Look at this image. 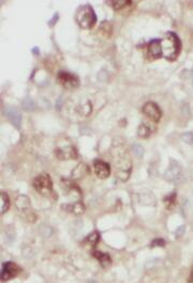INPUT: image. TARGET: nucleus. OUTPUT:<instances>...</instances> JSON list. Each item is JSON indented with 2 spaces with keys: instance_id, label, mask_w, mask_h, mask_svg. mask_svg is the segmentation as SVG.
Masks as SVG:
<instances>
[{
  "instance_id": "obj_1",
  "label": "nucleus",
  "mask_w": 193,
  "mask_h": 283,
  "mask_svg": "<svg viewBox=\"0 0 193 283\" xmlns=\"http://www.w3.org/2000/svg\"><path fill=\"white\" fill-rule=\"evenodd\" d=\"M114 166L116 168V177L121 181H127L130 177L132 164L130 156L121 146H116L113 150Z\"/></svg>"
},
{
  "instance_id": "obj_2",
  "label": "nucleus",
  "mask_w": 193,
  "mask_h": 283,
  "mask_svg": "<svg viewBox=\"0 0 193 283\" xmlns=\"http://www.w3.org/2000/svg\"><path fill=\"white\" fill-rule=\"evenodd\" d=\"M162 56L167 61H175L180 52V40L175 32H166L161 40Z\"/></svg>"
},
{
  "instance_id": "obj_3",
  "label": "nucleus",
  "mask_w": 193,
  "mask_h": 283,
  "mask_svg": "<svg viewBox=\"0 0 193 283\" xmlns=\"http://www.w3.org/2000/svg\"><path fill=\"white\" fill-rule=\"evenodd\" d=\"M75 19L79 27H82L83 29H90L97 23L96 13L89 4L79 6L75 14Z\"/></svg>"
},
{
  "instance_id": "obj_4",
  "label": "nucleus",
  "mask_w": 193,
  "mask_h": 283,
  "mask_svg": "<svg viewBox=\"0 0 193 283\" xmlns=\"http://www.w3.org/2000/svg\"><path fill=\"white\" fill-rule=\"evenodd\" d=\"M32 185L35 191L44 197H50L53 194V181L47 173L43 172L33 179Z\"/></svg>"
},
{
  "instance_id": "obj_5",
  "label": "nucleus",
  "mask_w": 193,
  "mask_h": 283,
  "mask_svg": "<svg viewBox=\"0 0 193 283\" xmlns=\"http://www.w3.org/2000/svg\"><path fill=\"white\" fill-rule=\"evenodd\" d=\"M15 206L18 209V211L22 214L25 215V219L29 222H34L37 220L34 212L31 211V204H30V200L28 198V196L26 195H19L16 197L15 199Z\"/></svg>"
},
{
  "instance_id": "obj_6",
  "label": "nucleus",
  "mask_w": 193,
  "mask_h": 283,
  "mask_svg": "<svg viewBox=\"0 0 193 283\" xmlns=\"http://www.w3.org/2000/svg\"><path fill=\"white\" fill-rule=\"evenodd\" d=\"M22 271L21 267L13 262H6L2 264L1 272H0V280L2 282L9 281L13 278L17 277Z\"/></svg>"
},
{
  "instance_id": "obj_7",
  "label": "nucleus",
  "mask_w": 193,
  "mask_h": 283,
  "mask_svg": "<svg viewBox=\"0 0 193 283\" xmlns=\"http://www.w3.org/2000/svg\"><path fill=\"white\" fill-rule=\"evenodd\" d=\"M181 178H183V168L176 160L172 159L168 165V168L164 173V179L168 182L177 183L180 181Z\"/></svg>"
},
{
  "instance_id": "obj_8",
  "label": "nucleus",
  "mask_w": 193,
  "mask_h": 283,
  "mask_svg": "<svg viewBox=\"0 0 193 283\" xmlns=\"http://www.w3.org/2000/svg\"><path fill=\"white\" fill-rule=\"evenodd\" d=\"M58 81L63 87L68 88V90H73V88L77 87L79 84L78 79L75 75L69 72H64V71L58 73Z\"/></svg>"
},
{
  "instance_id": "obj_9",
  "label": "nucleus",
  "mask_w": 193,
  "mask_h": 283,
  "mask_svg": "<svg viewBox=\"0 0 193 283\" xmlns=\"http://www.w3.org/2000/svg\"><path fill=\"white\" fill-rule=\"evenodd\" d=\"M143 112H144V114H146L148 117L154 120L155 122H158L162 116L161 109L159 108L158 104L155 103V102H152V101H148L144 104Z\"/></svg>"
},
{
  "instance_id": "obj_10",
  "label": "nucleus",
  "mask_w": 193,
  "mask_h": 283,
  "mask_svg": "<svg viewBox=\"0 0 193 283\" xmlns=\"http://www.w3.org/2000/svg\"><path fill=\"white\" fill-rule=\"evenodd\" d=\"M56 156L59 158V159H75L77 157V151L76 149L74 148L73 146H63L58 148L56 151Z\"/></svg>"
},
{
  "instance_id": "obj_11",
  "label": "nucleus",
  "mask_w": 193,
  "mask_h": 283,
  "mask_svg": "<svg viewBox=\"0 0 193 283\" xmlns=\"http://www.w3.org/2000/svg\"><path fill=\"white\" fill-rule=\"evenodd\" d=\"M94 172H96L97 177L100 179H106V178L110 177L111 175V167L107 163L103 162V160H94Z\"/></svg>"
},
{
  "instance_id": "obj_12",
  "label": "nucleus",
  "mask_w": 193,
  "mask_h": 283,
  "mask_svg": "<svg viewBox=\"0 0 193 283\" xmlns=\"http://www.w3.org/2000/svg\"><path fill=\"white\" fill-rule=\"evenodd\" d=\"M4 114H6V116L10 120V122L16 128H21L22 114L19 113V111L16 108H14V107H6L4 109Z\"/></svg>"
},
{
  "instance_id": "obj_13",
  "label": "nucleus",
  "mask_w": 193,
  "mask_h": 283,
  "mask_svg": "<svg viewBox=\"0 0 193 283\" xmlns=\"http://www.w3.org/2000/svg\"><path fill=\"white\" fill-rule=\"evenodd\" d=\"M162 56L161 40L155 39L148 43V57L150 59H157Z\"/></svg>"
},
{
  "instance_id": "obj_14",
  "label": "nucleus",
  "mask_w": 193,
  "mask_h": 283,
  "mask_svg": "<svg viewBox=\"0 0 193 283\" xmlns=\"http://www.w3.org/2000/svg\"><path fill=\"white\" fill-rule=\"evenodd\" d=\"M92 255H94V258H97L99 260V263L103 267H108L112 264V258H111V256L107 253H104V252H100V251H94L92 252Z\"/></svg>"
},
{
  "instance_id": "obj_15",
  "label": "nucleus",
  "mask_w": 193,
  "mask_h": 283,
  "mask_svg": "<svg viewBox=\"0 0 193 283\" xmlns=\"http://www.w3.org/2000/svg\"><path fill=\"white\" fill-rule=\"evenodd\" d=\"M88 173V167L85 164H79L78 166H76V168H74V170L72 171V178L75 180H78L84 178L86 175Z\"/></svg>"
},
{
  "instance_id": "obj_16",
  "label": "nucleus",
  "mask_w": 193,
  "mask_h": 283,
  "mask_svg": "<svg viewBox=\"0 0 193 283\" xmlns=\"http://www.w3.org/2000/svg\"><path fill=\"white\" fill-rule=\"evenodd\" d=\"M66 210L71 211V212H73L74 214L79 215V214H83V213L85 212V206H84V204L82 201H76L72 205H68Z\"/></svg>"
},
{
  "instance_id": "obj_17",
  "label": "nucleus",
  "mask_w": 193,
  "mask_h": 283,
  "mask_svg": "<svg viewBox=\"0 0 193 283\" xmlns=\"http://www.w3.org/2000/svg\"><path fill=\"white\" fill-rule=\"evenodd\" d=\"M0 201H1V206H0V211H1V214H3V213H6V211L9 210V208H10V199H9V196L6 195V193H3V192H1V194H0Z\"/></svg>"
},
{
  "instance_id": "obj_18",
  "label": "nucleus",
  "mask_w": 193,
  "mask_h": 283,
  "mask_svg": "<svg viewBox=\"0 0 193 283\" xmlns=\"http://www.w3.org/2000/svg\"><path fill=\"white\" fill-rule=\"evenodd\" d=\"M150 128L145 124H141L137 129V136L139 138H148L150 136Z\"/></svg>"
},
{
  "instance_id": "obj_19",
  "label": "nucleus",
  "mask_w": 193,
  "mask_h": 283,
  "mask_svg": "<svg viewBox=\"0 0 193 283\" xmlns=\"http://www.w3.org/2000/svg\"><path fill=\"white\" fill-rule=\"evenodd\" d=\"M99 239H100L99 233H98V231H92V233L90 234V235L87 236V238L85 239V242H86V243H89L90 246L94 247V246H96V244L98 243Z\"/></svg>"
},
{
  "instance_id": "obj_20",
  "label": "nucleus",
  "mask_w": 193,
  "mask_h": 283,
  "mask_svg": "<svg viewBox=\"0 0 193 283\" xmlns=\"http://www.w3.org/2000/svg\"><path fill=\"white\" fill-rule=\"evenodd\" d=\"M164 202H165V206L167 209H172L173 207L176 204V194L173 193L171 195H167L164 198Z\"/></svg>"
},
{
  "instance_id": "obj_21",
  "label": "nucleus",
  "mask_w": 193,
  "mask_h": 283,
  "mask_svg": "<svg viewBox=\"0 0 193 283\" xmlns=\"http://www.w3.org/2000/svg\"><path fill=\"white\" fill-rule=\"evenodd\" d=\"M110 3L112 4L113 6H114V9L118 10V9L125 8L126 6L130 4L131 1H128V0H114V1H111Z\"/></svg>"
},
{
  "instance_id": "obj_22",
  "label": "nucleus",
  "mask_w": 193,
  "mask_h": 283,
  "mask_svg": "<svg viewBox=\"0 0 193 283\" xmlns=\"http://www.w3.org/2000/svg\"><path fill=\"white\" fill-rule=\"evenodd\" d=\"M23 108L28 111H31L34 109V102H33V100L29 97V96H27V97L23 100Z\"/></svg>"
},
{
  "instance_id": "obj_23",
  "label": "nucleus",
  "mask_w": 193,
  "mask_h": 283,
  "mask_svg": "<svg viewBox=\"0 0 193 283\" xmlns=\"http://www.w3.org/2000/svg\"><path fill=\"white\" fill-rule=\"evenodd\" d=\"M181 140L188 144H192L193 143V133L188 131V133H183V135H181Z\"/></svg>"
},
{
  "instance_id": "obj_24",
  "label": "nucleus",
  "mask_w": 193,
  "mask_h": 283,
  "mask_svg": "<svg viewBox=\"0 0 193 283\" xmlns=\"http://www.w3.org/2000/svg\"><path fill=\"white\" fill-rule=\"evenodd\" d=\"M132 150H133V152H134V154H136L139 157L143 156L144 149H143V146H142L141 144H137V143L133 144V146H132Z\"/></svg>"
},
{
  "instance_id": "obj_25",
  "label": "nucleus",
  "mask_w": 193,
  "mask_h": 283,
  "mask_svg": "<svg viewBox=\"0 0 193 283\" xmlns=\"http://www.w3.org/2000/svg\"><path fill=\"white\" fill-rule=\"evenodd\" d=\"M165 244V241L163 239H155L151 242V247H163Z\"/></svg>"
},
{
  "instance_id": "obj_26",
  "label": "nucleus",
  "mask_w": 193,
  "mask_h": 283,
  "mask_svg": "<svg viewBox=\"0 0 193 283\" xmlns=\"http://www.w3.org/2000/svg\"><path fill=\"white\" fill-rule=\"evenodd\" d=\"M58 19H59V14H58V13H55L54 16L52 17V19H50V21H48V25H50V26H54L55 24L57 23Z\"/></svg>"
},
{
  "instance_id": "obj_27",
  "label": "nucleus",
  "mask_w": 193,
  "mask_h": 283,
  "mask_svg": "<svg viewBox=\"0 0 193 283\" xmlns=\"http://www.w3.org/2000/svg\"><path fill=\"white\" fill-rule=\"evenodd\" d=\"M181 109H183V112L186 114V116L189 117L190 116V109H189V104L188 103H183L181 106Z\"/></svg>"
},
{
  "instance_id": "obj_28",
  "label": "nucleus",
  "mask_w": 193,
  "mask_h": 283,
  "mask_svg": "<svg viewBox=\"0 0 193 283\" xmlns=\"http://www.w3.org/2000/svg\"><path fill=\"white\" fill-rule=\"evenodd\" d=\"M183 233H185V226H180V227H178V228H177V230H176V238L181 237Z\"/></svg>"
},
{
  "instance_id": "obj_29",
  "label": "nucleus",
  "mask_w": 193,
  "mask_h": 283,
  "mask_svg": "<svg viewBox=\"0 0 193 283\" xmlns=\"http://www.w3.org/2000/svg\"><path fill=\"white\" fill-rule=\"evenodd\" d=\"M187 283H193V267L191 269V272H190L189 278H188V280H187Z\"/></svg>"
},
{
  "instance_id": "obj_30",
  "label": "nucleus",
  "mask_w": 193,
  "mask_h": 283,
  "mask_svg": "<svg viewBox=\"0 0 193 283\" xmlns=\"http://www.w3.org/2000/svg\"><path fill=\"white\" fill-rule=\"evenodd\" d=\"M32 53H34V54H39V49L38 48L32 49Z\"/></svg>"
}]
</instances>
